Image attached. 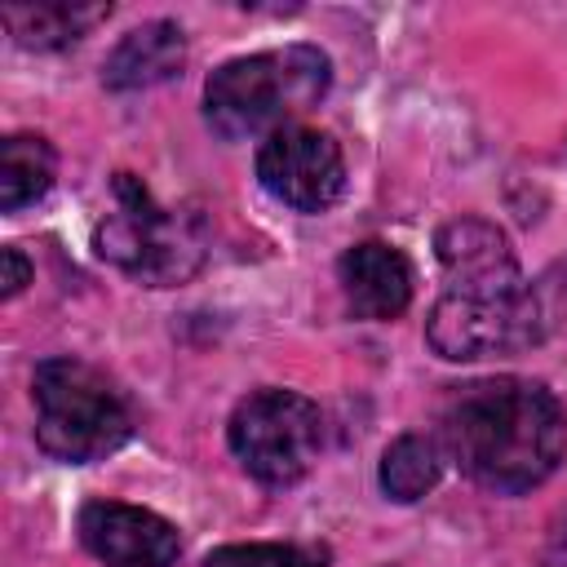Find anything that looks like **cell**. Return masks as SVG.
Instances as JSON below:
<instances>
[{"label": "cell", "mask_w": 567, "mask_h": 567, "mask_svg": "<svg viewBox=\"0 0 567 567\" xmlns=\"http://www.w3.org/2000/svg\"><path fill=\"white\" fill-rule=\"evenodd\" d=\"M439 447L487 492H527L567 456L558 399L527 377L461 385L439 416Z\"/></svg>", "instance_id": "obj_1"}, {"label": "cell", "mask_w": 567, "mask_h": 567, "mask_svg": "<svg viewBox=\"0 0 567 567\" xmlns=\"http://www.w3.org/2000/svg\"><path fill=\"white\" fill-rule=\"evenodd\" d=\"M332 84V62L315 44H284L248 58H230L204 84V120L217 137H270L297 115L319 106Z\"/></svg>", "instance_id": "obj_2"}, {"label": "cell", "mask_w": 567, "mask_h": 567, "mask_svg": "<svg viewBox=\"0 0 567 567\" xmlns=\"http://www.w3.org/2000/svg\"><path fill=\"white\" fill-rule=\"evenodd\" d=\"M111 195V213L97 221L93 235L97 257H106L111 266L151 288L182 284L204 266L208 226L195 208L159 204L133 173H115Z\"/></svg>", "instance_id": "obj_3"}, {"label": "cell", "mask_w": 567, "mask_h": 567, "mask_svg": "<svg viewBox=\"0 0 567 567\" xmlns=\"http://www.w3.org/2000/svg\"><path fill=\"white\" fill-rule=\"evenodd\" d=\"M35 443L66 465L97 461L133 434V416L115 381L80 359H44L31 377Z\"/></svg>", "instance_id": "obj_4"}, {"label": "cell", "mask_w": 567, "mask_h": 567, "mask_svg": "<svg viewBox=\"0 0 567 567\" xmlns=\"http://www.w3.org/2000/svg\"><path fill=\"white\" fill-rule=\"evenodd\" d=\"M563 315V301L549 288V275L523 284L509 297H439L425 319V341L443 359H483V354H514L536 346Z\"/></svg>", "instance_id": "obj_5"}, {"label": "cell", "mask_w": 567, "mask_h": 567, "mask_svg": "<svg viewBox=\"0 0 567 567\" xmlns=\"http://www.w3.org/2000/svg\"><path fill=\"white\" fill-rule=\"evenodd\" d=\"M226 439L239 465L257 483L288 487L315 465L323 447V416L306 394L266 385L239 399V408L230 412Z\"/></svg>", "instance_id": "obj_6"}, {"label": "cell", "mask_w": 567, "mask_h": 567, "mask_svg": "<svg viewBox=\"0 0 567 567\" xmlns=\"http://www.w3.org/2000/svg\"><path fill=\"white\" fill-rule=\"evenodd\" d=\"M257 177L279 204L297 213H323L337 204L346 186V159H341V146L323 128L288 124L261 142Z\"/></svg>", "instance_id": "obj_7"}, {"label": "cell", "mask_w": 567, "mask_h": 567, "mask_svg": "<svg viewBox=\"0 0 567 567\" xmlns=\"http://www.w3.org/2000/svg\"><path fill=\"white\" fill-rule=\"evenodd\" d=\"M434 252H439V266H443V292L447 297L487 301V297H509L527 284L505 230L483 221V217L447 221L434 235Z\"/></svg>", "instance_id": "obj_8"}, {"label": "cell", "mask_w": 567, "mask_h": 567, "mask_svg": "<svg viewBox=\"0 0 567 567\" xmlns=\"http://www.w3.org/2000/svg\"><path fill=\"white\" fill-rule=\"evenodd\" d=\"M80 540L106 567H168L182 554L168 518L124 501H89L80 509Z\"/></svg>", "instance_id": "obj_9"}, {"label": "cell", "mask_w": 567, "mask_h": 567, "mask_svg": "<svg viewBox=\"0 0 567 567\" xmlns=\"http://www.w3.org/2000/svg\"><path fill=\"white\" fill-rule=\"evenodd\" d=\"M337 279L350 315L359 319H394L412 301V266L394 244L381 239L346 248L337 261Z\"/></svg>", "instance_id": "obj_10"}, {"label": "cell", "mask_w": 567, "mask_h": 567, "mask_svg": "<svg viewBox=\"0 0 567 567\" xmlns=\"http://www.w3.org/2000/svg\"><path fill=\"white\" fill-rule=\"evenodd\" d=\"M186 62V40L173 22H142L133 27L111 53H106V66H102V80L106 89L115 93H128V89H151V84H164L182 71Z\"/></svg>", "instance_id": "obj_11"}, {"label": "cell", "mask_w": 567, "mask_h": 567, "mask_svg": "<svg viewBox=\"0 0 567 567\" xmlns=\"http://www.w3.org/2000/svg\"><path fill=\"white\" fill-rule=\"evenodd\" d=\"M111 4H75V0H35V4H4L0 22L22 49H66L89 27H97Z\"/></svg>", "instance_id": "obj_12"}, {"label": "cell", "mask_w": 567, "mask_h": 567, "mask_svg": "<svg viewBox=\"0 0 567 567\" xmlns=\"http://www.w3.org/2000/svg\"><path fill=\"white\" fill-rule=\"evenodd\" d=\"M53 146L40 133H13L0 142V208L18 213L53 186Z\"/></svg>", "instance_id": "obj_13"}, {"label": "cell", "mask_w": 567, "mask_h": 567, "mask_svg": "<svg viewBox=\"0 0 567 567\" xmlns=\"http://www.w3.org/2000/svg\"><path fill=\"white\" fill-rule=\"evenodd\" d=\"M443 474V447L430 434H399L381 456V487L390 501H421Z\"/></svg>", "instance_id": "obj_14"}, {"label": "cell", "mask_w": 567, "mask_h": 567, "mask_svg": "<svg viewBox=\"0 0 567 567\" xmlns=\"http://www.w3.org/2000/svg\"><path fill=\"white\" fill-rule=\"evenodd\" d=\"M328 558L310 545H221L204 567H323Z\"/></svg>", "instance_id": "obj_15"}, {"label": "cell", "mask_w": 567, "mask_h": 567, "mask_svg": "<svg viewBox=\"0 0 567 567\" xmlns=\"http://www.w3.org/2000/svg\"><path fill=\"white\" fill-rule=\"evenodd\" d=\"M0 261H4V297H13V292H22V284L31 279V266H27V257L18 252V248H4L0 252Z\"/></svg>", "instance_id": "obj_16"}, {"label": "cell", "mask_w": 567, "mask_h": 567, "mask_svg": "<svg viewBox=\"0 0 567 567\" xmlns=\"http://www.w3.org/2000/svg\"><path fill=\"white\" fill-rule=\"evenodd\" d=\"M549 567H567V518L549 532V554H545Z\"/></svg>", "instance_id": "obj_17"}]
</instances>
